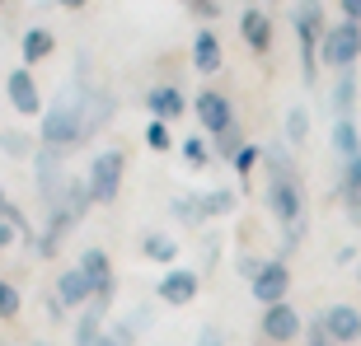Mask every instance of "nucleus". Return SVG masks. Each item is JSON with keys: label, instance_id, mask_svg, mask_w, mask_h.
I'll return each instance as SVG.
<instances>
[{"label": "nucleus", "instance_id": "obj_37", "mask_svg": "<svg viewBox=\"0 0 361 346\" xmlns=\"http://www.w3.org/2000/svg\"><path fill=\"white\" fill-rule=\"evenodd\" d=\"M305 346H334V337L324 333V323H314V328H310V337H305Z\"/></svg>", "mask_w": 361, "mask_h": 346}, {"label": "nucleus", "instance_id": "obj_41", "mask_svg": "<svg viewBox=\"0 0 361 346\" xmlns=\"http://www.w3.org/2000/svg\"><path fill=\"white\" fill-rule=\"evenodd\" d=\"M56 5H66V10H85L90 0H56Z\"/></svg>", "mask_w": 361, "mask_h": 346}, {"label": "nucleus", "instance_id": "obj_45", "mask_svg": "<svg viewBox=\"0 0 361 346\" xmlns=\"http://www.w3.org/2000/svg\"><path fill=\"white\" fill-rule=\"evenodd\" d=\"M254 5H258V0H249V10H254Z\"/></svg>", "mask_w": 361, "mask_h": 346}, {"label": "nucleus", "instance_id": "obj_16", "mask_svg": "<svg viewBox=\"0 0 361 346\" xmlns=\"http://www.w3.org/2000/svg\"><path fill=\"white\" fill-rule=\"evenodd\" d=\"M113 117H118V94H113V89H94L90 94V108H85V141L99 136Z\"/></svg>", "mask_w": 361, "mask_h": 346}, {"label": "nucleus", "instance_id": "obj_36", "mask_svg": "<svg viewBox=\"0 0 361 346\" xmlns=\"http://www.w3.org/2000/svg\"><path fill=\"white\" fill-rule=\"evenodd\" d=\"M338 14H343L348 24H361V0H338Z\"/></svg>", "mask_w": 361, "mask_h": 346}, {"label": "nucleus", "instance_id": "obj_42", "mask_svg": "<svg viewBox=\"0 0 361 346\" xmlns=\"http://www.w3.org/2000/svg\"><path fill=\"white\" fill-rule=\"evenodd\" d=\"M5 211H10V197H5V192H0V215H5Z\"/></svg>", "mask_w": 361, "mask_h": 346}, {"label": "nucleus", "instance_id": "obj_2", "mask_svg": "<svg viewBox=\"0 0 361 346\" xmlns=\"http://www.w3.org/2000/svg\"><path fill=\"white\" fill-rule=\"evenodd\" d=\"M90 56H80V66L71 70V80L61 84V94H56L52 103H47V113H42L38 122V141L42 146H52V150H71V146H80L85 141V108H90Z\"/></svg>", "mask_w": 361, "mask_h": 346}, {"label": "nucleus", "instance_id": "obj_13", "mask_svg": "<svg viewBox=\"0 0 361 346\" xmlns=\"http://www.w3.org/2000/svg\"><path fill=\"white\" fill-rule=\"evenodd\" d=\"M146 113H150V122H178L188 113V103H183V94L174 89V84H155V89L146 94Z\"/></svg>", "mask_w": 361, "mask_h": 346}, {"label": "nucleus", "instance_id": "obj_20", "mask_svg": "<svg viewBox=\"0 0 361 346\" xmlns=\"http://www.w3.org/2000/svg\"><path fill=\"white\" fill-rule=\"evenodd\" d=\"M338 192H343V206H348V215H352V220H361V155L338 169Z\"/></svg>", "mask_w": 361, "mask_h": 346}, {"label": "nucleus", "instance_id": "obj_18", "mask_svg": "<svg viewBox=\"0 0 361 346\" xmlns=\"http://www.w3.org/2000/svg\"><path fill=\"white\" fill-rule=\"evenodd\" d=\"M108 305H113V300H90V305L80 309V319H75V346H99Z\"/></svg>", "mask_w": 361, "mask_h": 346}, {"label": "nucleus", "instance_id": "obj_22", "mask_svg": "<svg viewBox=\"0 0 361 346\" xmlns=\"http://www.w3.org/2000/svg\"><path fill=\"white\" fill-rule=\"evenodd\" d=\"M90 206H94V192H90V183H85V178H71V183H66V197H61V211H66L71 220L80 225L85 215H90Z\"/></svg>", "mask_w": 361, "mask_h": 346}, {"label": "nucleus", "instance_id": "obj_24", "mask_svg": "<svg viewBox=\"0 0 361 346\" xmlns=\"http://www.w3.org/2000/svg\"><path fill=\"white\" fill-rule=\"evenodd\" d=\"M52 47H56V38L47 33V28H28L24 42H19V52H24V66H38L42 56H52Z\"/></svg>", "mask_w": 361, "mask_h": 346}, {"label": "nucleus", "instance_id": "obj_33", "mask_svg": "<svg viewBox=\"0 0 361 346\" xmlns=\"http://www.w3.org/2000/svg\"><path fill=\"white\" fill-rule=\"evenodd\" d=\"M183 160H188V169H202V164L212 160V150H207L202 136H188V141H183Z\"/></svg>", "mask_w": 361, "mask_h": 346}, {"label": "nucleus", "instance_id": "obj_48", "mask_svg": "<svg viewBox=\"0 0 361 346\" xmlns=\"http://www.w3.org/2000/svg\"><path fill=\"white\" fill-rule=\"evenodd\" d=\"M197 346H202V342H197Z\"/></svg>", "mask_w": 361, "mask_h": 346}, {"label": "nucleus", "instance_id": "obj_6", "mask_svg": "<svg viewBox=\"0 0 361 346\" xmlns=\"http://www.w3.org/2000/svg\"><path fill=\"white\" fill-rule=\"evenodd\" d=\"M361 56V24H348V19H338V24L324 28V42H319V61L334 70H352V61Z\"/></svg>", "mask_w": 361, "mask_h": 346}, {"label": "nucleus", "instance_id": "obj_30", "mask_svg": "<svg viewBox=\"0 0 361 346\" xmlns=\"http://www.w3.org/2000/svg\"><path fill=\"white\" fill-rule=\"evenodd\" d=\"M0 150H5V155H14V160H24V155H33V136H24V132H0Z\"/></svg>", "mask_w": 361, "mask_h": 346}, {"label": "nucleus", "instance_id": "obj_29", "mask_svg": "<svg viewBox=\"0 0 361 346\" xmlns=\"http://www.w3.org/2000/svg\"><path fill=\"white\" fill-rule=\"evenodd\" d=\"M244 146H249V141L240 136V122H235L230 132H221V136H216V155H221V160H235V155H240Z\"/></svg>", "mask_w": 361, "mask_h": 346}, {"label": "nucleus", "instance_id": "obj_21", "mask_svg": "<svg viewBox=\"0 0 361 346\" xmlns=\"http://www.w3.org/2000/svg\"><path fill=\"white\" fill-rule=\"evenodd\" d=\"M71 229H75V220H71L66 211H52V215H47V229H42V239H38V253H42V257H52L56 248L66 243Z\"/></svg>", "mask_w": 361, "mask_h": 346}, {"label": "nucleus", "instance_id": "obj_19", "mask_svg": "<svg viewBox=\"0 0 361 346\" xmlns=\"http://www.w3.org/2000/svg\"><path fill=\"white\" fill-rule=\"evenodd\" d=\"M192 66L202 75H216V70L226 66V52H221V38H216L212 28H202L197 38H192Z\"/></svg>", "mask_w": 361, "mask_h": 346}, {"label": "nucleus", "instance_id": "obj_4", "mask_svg": "<svg viewBox=\"0 0 361 346\" xmlns=\"http://www.w3.org/2000/svg\"><path fill=\"white\" fill-rule=\"evenodd\" d=\"M66 183H71L66 155H61V150H52V146H42L38 155H33V187H38V201H42V211H47V215L61 211Z\"/></svg>", "mask_w": 361, "mask_h": 346}, {"label": "nucleus", "instance_id": "obj_1", "mask_svg": "<svg viewBox=\"0 0 361 346\" xmlns=\"http://www.w3.org/2000/svg\"><path fill=\"white\" fill-rule=\"evenodd\" d=\"M263 169H268V206L281 225V239L286 248H295L305 239V178L291 146H263Z\"/></svg>", "mask_w": 361, "mask_h": 346}, {"label": "nucleus", "instance_id": "obj_43", "mask_svg": "<svg viewBox=\"0 0 361 346\" xmlns=\"http://www.w3.org/2000/svg\"><path fill=\"white\" fill-rule=\"evenodd\" d=\"M99 346H118V342H113V337H99Z\"/></svg>", "mask_w": 361, "mask_h": 346}, {"label": "nucleus", "instance_id": "obj_44", "mask_svg": "<svg viewBox=\"0 0 361 346\" xmlns=\"http://www.w3.org/2000/svg\"><path fill=\"white\" fill-rule=\"evenodd\" d=\"M33 346H52V342H33Z\"/></svg>", "mask_w": 361, "mask_h": 346}, {"label": "nucleus", "instance_id": "obj_26", "mask_svg": "<svg viewBox=\"0 0 361 346\" xmlns=\"http://www.w3.org/2000/svg\"><path fill=\"white\" fill-rule=\"evenodd\" d=\"M141 248H146L150 262H160V267H169L178 257V243L169 239V234H146V243H141Z\"/></svg>", "mask_w": 361, "mask_h": 346}, {"label": "nucleus", "instance_id": "obj_8", "mask_svg": "<svg viewBox=\"0 0 361 346\" xmlns=\"http://www.w3.org/2000/svg\"><path fill=\"white\" fill-rule=\"evenodd\" d=\"M192 113H197V122L212 136H221V132H230V127H235V103H230L221 89H202L197 98H192Z\"/></svg>", "mask_w": 361, "mask_h": 346}, {"label": "nucleus", "instance_id": "obj_31", "mask_svg": "<svg viewBox=\"0 0 361 346\" xmlns=\"http://www.w3.org/2000/svg\"><path fill=\"white\" fill-rule=\"evenodd\" d=\"M202 197H207V215L235 211V192H230V187H212V192H202Z\"/></svg>", "mask_w": 361, "mask_h": 346}, {"label": "nucleus", "instance_id": "obj_25", "mask_svg": "<svg viewBox=\"0 0 361 346\" xmlns=\"http://www.w3.org/2000/svg\"><path fill=\"white\" fill-rule=\"evenodd\" d=\"M352 103H357V75H352V70H338V84H334V117H352Z\"/></svg>", "mask_w": 361, "mask_h": 346}, {"label": "nucleus", "instance_id": "obj_35", "mask_svg": "<svg viewBox=\"0 0 361 346\" xmlns=\"http://www.w3.org/2000/svg\"><path fill=\"white\" fill-rule=\"evenodd\" d=\"M146 146L150 150H169V146H174V136H169L164 122H146Z\"/></svg>", "mask_w": 361, "mask_h": 346}, {"label": "nucleus", "instance_id": "obj_23", "mask_svg": "<svg viewBox=\"0 0 361 346\" xmlns=\"http://www.w3.org/2000/svg\"><path fill=\"white\" fill-rule=\"evenodd\" d=\"M334 155L343 164L361 155V136H357V122L352 117H334Z\"/></svg>", "mask_w": 361, "mask_h": 346}, {"label": "nucleus", "instance_id": "obj_10", "mask_svg": "<svg viewBox=\"0 0 361 346\" xmlns=\"http://www.w3.org/2000/svg\"><path fill=\"white\" fill-rule=\"evenodd\" d=\"M5 94H10L14 113H24V117H42V94H38V80H33V70L19 66L5 75Z\"/></svg>", "mask_w": 361, "mask_h": 346}, {"label": "nucleus", "instance_id": "obj_40", "mask_svg": "<svg viewBox=\"0 0 361 346\" xmlns=\"http://www.w3.org/2000/svg\"><path fill=\"white\" fill-rule=\"evenodd\" d=\"M240 271H244V276H249V281H254L258 271H263V262H258V257H240Z\"/></svg>", "mask_w": 361, "mask_h": 346}, {"label": "nucleus", "instance_id": "obj_3", "mask_svg": "<svg viewBox=\"0 0 361 346\" xmlns=\"http://www.w3.org/2000/svg\"><path fill=\"white\" fill-rule=\"evenodd\" d=\"M291 24H295V42H300V70H305V84H314V75H319V42H324V5L319 0H295L291 5Z\"/></svg>", "mask_w": 361, "mask_h": 346}, {"label": "nucleus", "instance_id": "obj_39", "mask_svg": "<svg viewBox=\"0 0 361 346\" xmlns=\"http://www.w3.org/2000/svg\"><path fill=\"white\" fill-rule=\"evenodd\" d=\"M192 10H197L202 19H216V14H221V5H216V0H192Z\"/></svg>", "mask_w": 361, "mask_h": 346}, {"label": "nucleus", "instance_id": "obj_38", "mask_svg": "<svg viewBox=\"0 0 361 346\" xmlns=\"http://www.w3.org/2000/svg\"><path fill=\"white\" fill-rule=\"evenodd\" d=\"M14 239H19V229H14L10 220H0V253H5V248H10Z\"/></svg>", "mask_w": 361, "mask_h": 346}, {"label": "nucleus", "instance_id": "obj_5", "mask_svg": "<svg viewBox=\"0 0 361 346\" xmlns=\"http://www.w3.org/2000/svg\"><path fill=\"white\" fill-rule=\"evenodd\" d=\"M122 173H127V155H122L118 146L113 150H99L90 164V173H85V183H90L94 192V206H108V201H118L122 192Z\"/></svg>", "mask_w": 361, "mask_h": 346}, {"label": "nucleus", "instance_id": "obj_28", "mask_svg": "<svg viewBox=\"0 0 361 346\" xmlns=\"http://www.w3.org/2000/svg\"><path fill=\"white\" fill-rule=\"evenodd\" d=\"M305 136H310V113L295 103L286 113V146H305Z\"/></svg>", "mask_w": 361, "mask_h": 346}, {"label": "nucleus", "instance_id": "obj_47", "mask_svg": "<svg viewBox=\"0 0 361 346\" xmlns=\"http://www.w3.org/2000/svg\"><path fill=\"white\" fill-rule=\"evenodd\" d=\"M357 276H361V271H357Z\"/></svg>", "mask_w": 361, "mask_h": 346}, {"label": "nucleus", "instance_id": "obj_11", "mask_svg": "<svg viewBox=\"0 0 361 346\" xmlns=\"http://www.w3.org/2000/svg\"><path fill=\"white\" fill-rule=\"evenodd\" d=\"M75 267H80L85 276H90L94 300H113V290H118V276H113V262H108V253H104V248H85Z\"/></svg>", "mask_w": 361, "mask_h": 346}, {"label": "nucleus", "instance_id": "obj_34", "mask_svg": "<svg viewBox=\"0 0 361 346\" xmlns=\"http://www.w3.org/2000/svg\"><path fill=\"white\" fill-rule=\"evenodd\" d=\"M0 319H5V323L19 319V290H14L10 281H0Z\"/></svg>", "mask_w": 361, "mask_h": 346}, {"label": "nucleus", "instance_id": "obj_9", "mask_svg": "<svg viewBox=\"0 0 361 346\" xmlns=\"http://www.w3.org/2000/svg\"><path fill=\"white\" fill-rule=\"evenodd\" d=\"M249 286H254V300L263 309L286 305V290H291V267H286V262H263V271H258Z\"/></svg>", "mask_w": 361, "mask_h": 346}, {"label": "nucleus", "instance_id": "obj_7", "mask_svg": "<svg viewBox=\"0 0 361 346\" xmlns=\"http://www.w3.org/2000/svg\"><path fill=\"white\" fill-rule=\"evenodd\" d=\"M197 290H202V276L192 271V267H169V271L160 276V286H155L160 305H169V309L192 305V300H197Z\"/></svg>", "mask_w": 361, "mask_h": 346}, {"label": "nucleus", "instance_id": "obj_17", "mask_svg": "<svg viewBox=\"0 0 361 346\" xmlns=\"http://www.w3.org/2000/svg\"><path fill=\"white\" fill-rule=\"evenodd\" d=\"M240 33H244V42H249V52H258V56L272 47V19L263 14V5L240 14Z\"/></svg>", "mask_w": 361, "mask_h": 346}, {"label": "nucleus", "instance_id": "obj_46", "mask_svg": "<svg viewBox=\"0 0 361 346\" xmlns=\"http://www.w3.org/2000/svg\"><path fill=\"white\" fill-rule=\"evenodd\" d=\"M183 5H192V0H183Z\"/></svg>", "mask_w": 361, "mask_h": 346}, {"label": "nucleus", "instance_id": "obj_15", "mask_svg": "<svg viewBox=\"0 0 361 346\" xmlns=\"http://www.w3.org/2000/svg\"><path fill=\"white\" fill-rule=\"evenodd\" d=\"M319 323H324V333L334 337V346H343V342H361V314H357L352 305H334Z\"/></svg>", "mask_w": 361, "mask_h": 346}, {"label": "nucleus", "instance_id": "obj_27", "mask_svg": "<svg viewBox=\"0 0 361 346\" xmlns=\"http://www.w3.org/2000/svg\"><path fill=\"white\" fill-rule=\"evenodd\" d=\"M174 220H183V225H202V220H207V197H178L174 201Z\"/></svg>", "mask_w": 361, "mask_h": 346}, {"label": "nucleus", "instance_id": "obj_14", "mask_svg": "<svg viewBox=\"0 0 361 346\" xmlns=\"http://www.w3.org/2000/svg\"><path fill=\"white\" fill-rule=\"evenodd\" d=\"M263 337L268 342H295L300 337V314H295L291 305H272V309H263Z\"/></svg>", "mask_w": 361, "mask_h": 346}, {"label": "nucleus", "instance_id": "obj_12", "mask_svg": "<svg viewBox=\"0 0 361 346\" xmlns=\"http://www.w3.org/2000/svg\"><path fill=\"white\" fill-rule=\"evenodd\" d=\"M94 300V286H90V276H85L80 267H66V271H61V276H56V305L66 309H85Z\"/></svg>", "mask_w": 361, "mask_h": 346}, {"label": "nucleus", "instance_id": "obj_32", "mask_svg": "<svg viewBox=\"0 0 361 346\" xmlns=\"http://www.w3.org/2000/svg\"><path fill=\"white\" fill-rule=\"evenodd\" d=\"M230 164H235V173H240V178H249V173H254L258 164H263V146H244Z\"/></svg>", "mask_w": 361, "mask_h": 346}]
</instances>
